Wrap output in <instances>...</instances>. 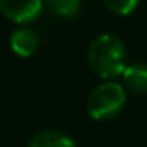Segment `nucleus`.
<instances>
[{
  "instance_id": "obj_4",
  "label": "nucleus",
  "mask_w": 147,
  "mask_h": 147,
  "mask_svg": "<svg viewBox=\"0 0 147 147\" xmlns=\"http://www.w3.org/2000/svg\"><path fill=\"white\" fill-rule=\"evenodd\" d=\"M9 43H11V49L14 54L21 55V57H31L40 47V38L31 28L19 26L11 33Z\"/></svg>"
},
{
  "instance_id": "obj_6",
  "label": "nucleus",
  "mask_w": 147,
  "mask_h": 147,
  "mask_svg": "<svg viewBox=\"0 0 147 147\" xmlns=\"http://www.w3.org/2000/svg\"><path fill=\"white\" fill-rule=\"evenodd\" d=\"M28 147H76V144L59 130H43L30 140Z\"/></svg>"
},
{
  "instance_id": "obj_3",
  "label": "nucleus",
  "mask_w": 147,
  "mask_h": 147,
  "mask_svg": "<svg viewBox=\"0 0 147 147\" xmlns=\"http://www.w3.org/2000/svg\"><path fill=\"white\" fill-rule=\"evenodd\" d=\"M0 9L9 21L24 26L40 18L43 0H0Z\"/></svg>"
},
{
  "instance_id": "obj_8",
  "label": "nucleus",
  "mask_w": 147,
  "mask_h": 147,
  "mask_svg": "<svg viewBox=\"0 0 147 147\" xmlns=\"http://www.w3.org/2000/svg\"><path fill=\"white\" fill-rule=\"evenodd\" d=\"M104 4L114 14H118V16H128V14H131L138 7L140 0H104Z\"/></svg>"
},
{
  "instance_id": "obj_7",
  "label": "nucleus",
  "mask_w": 147,
  "mask_h": 147,
  "mask_svg": "<svg viewBox=\"0 0 147 147\" xmlns=\"http://www.w3.org/2000/svg\"><path fill=\"white\" fill-rule=\"evenodd\" d=\"M49 11L62 19H75L80 14L82 0H45Z\"/></svg>"
},
{
  "instance_id": "obj_1",
  "label": "nucleus",
  "mask_w": 147,
  "mask_h": 147,
  "mask_svg": "<svg viewBox=\"0 0 147 147\" xmlns=\"http://www.w3.org/2000/svg\"><path fill=\"white\" fill-rule=\"evenodd\" d=\"M88 66L102 80H114L126 69V47L109 33H102L92 40L88 47Z\"/></svg>"
},
{
  "instance_id": "obj_5",
  "label": "nucleus",
  "mask_w": 147,
  "mask_h": 147,
  "mask_svg": "<svg viewBox=\"0 0 147 147\" xmlns=\"http://www.w3.org/2000/svg\"><path fill=\"white\" fill-rule=\"evenodd\" d=\"M121 83L128 92L147 94V64H130L121 75Z\"/></svg>"
},
{
  "instance_id": "obj_2",
  "label": "nucleus",
  "mask_w": 147,
  "mask_h": 147,
  "mask_svg": "<svg viewBox=\"0 0 147 147\" xmlns=\"http://www.w3.org/2000/svg\"><path fill=\"white\" fill-rule=\"evenodd\" d=\"M125 104L126 92L123 83H118L114 80H104L90 92L87 100V111L94 119L106 121L118 116Z\"/></svg>"
}]
</instances>
